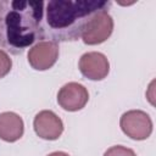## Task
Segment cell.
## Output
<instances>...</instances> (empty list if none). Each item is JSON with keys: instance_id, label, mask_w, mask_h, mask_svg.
<instances>
[{"instance_id": "3", "label": "cell", "mask_w": 156, "mask_h": 156, "mask_svg": "<svg viewBox=\"0 0 156 156\" xmlns=\"http://www.w3.org/2000/svg\"><path fill=\"white\" fill-rule=\"evenodd\" d=\"M113 21L107 10L96 13L87 26L82 38L85 44H99L106 40L112 33Z\"/></svg>"}, {"instance_id": "9", "label": "cell", "mask_w": 156, "mask_h": 156, "mask_svg": "<svg viewBox=\"0 0 156 156\" xmlns=\"http://www.w3.org/2000/svg\"><path fill=\"white\" fill-rule=\"evenodd\" d=\"M23 133L22 119L12 113L6 112L0 115V138L6 141H15Z\"/></svg>"}, {"instance_id": "12", "label": "cell", "mask_w": 156, "mask_h": 156, "mask_svg": "<svg viewBox=\"0 0 156 156\" xmlns=\"http://www.w3.org/2000/svg\"><path fill=\"white\" fill-rule=\"evenodd\" d=\"M49 156H68V155L65 154V152H54V154H51Z\"/></svg>"}, {"instance_id": "2", "label": "cell", "mask_w": 156, "mask_h": 156, "mask_svg": "<svg viewBox=\"0 0 156 156\" xmlns=\"http://www.w3.org/2000/svg\"><path fill=\"white\" fill-rule=\"evenodd\" d=\"M110 6L111 1L101 0H51L45 2L43 41L58 44L78 40L91 18Z\"/></svg>"}, {"instance_id": "11", "label": "cell", "mask_w": 156, "mask_h": 156, "mask_svg": "<svg viewBox=\"0 0 156 156\" xmlns=\"http://www.w3.org/2000/svg\"><path fill=\"white\" fill-rule=\"evenodd\" d=\"M11 68V60L9 56L0 51V78L4 77Z\"/></svg>"}, {"instance_id": "8", "label": "cell", "mask_w": 156, "mask_h": 156, "mask_svg": "<svg viewBox=\"0 0 156 156\" xmlns=\"http://www.w3.org/2000/svg\"><path fill=\"white\" fill-rule=\"evenodd\" d=\"M79 67L82 73L93 80L102 79L108 72V62L106 57L99 52L84 54L80 58Z\"/></svg>"}, {"instance_id": "5", "label": "cell", "mask_w": 156, "mask_h": 156, "mask_svg": "<svg viewBox=\"0 0 156 156\" xmlns=\"http://www.w3.org/2000/svg\"><path fill=\"white\" fill-rule=\"evenodd\" d=\"M88 100V93L85 88L77 83L66 84L58 93L57 101L58 104L68 111L80 110Z\"/></svg>"}, {"instance_id": "7", "label": "cell", "mask_w": 156, "mask_h": 156, "mask_svg": "<svg viewBox=\"0 0 156 156\" xmlns=\"http://www.w3.org/2000/svg\"><path fill=\"white\" fill-rule=\"evenodd\" d=\"M34 129L37 134L43 139H57L62 133L61 119L51 111H43L35 116Z\"/></svg>"}, {"instance_id": "6", "label": "cell", "mask_w": 156, "mask_h": 156, "mask_svg": "<svg viewBox=\"0 0 156 156\" xmlns=\"http://www.w3.org/2000/svg\"><path fill=\"white\" fill-rule=\"evenodd\" d=\"M57 58V46L50 41L38 43L29 52L28 61L35 69H48Z\"/></svg>"}, {"instance_id": "4", "label": "cell", "mask_w": 156, "mask_h": 156, "mask_svg": "<svg viewBox=\"0 0 156 156\" xmlns=\"http://www.w3.org/2000/svg\"><path fill=\"white\" fill-rule=\"evenodd\" d=\"M122 129L133 139H145L150 135L152 123L150 117L141 111H130L122 116L121 119Z\"/></svg>"}, {"instance_id": "10", "label": "cell", "mask_w": 156, "mask_h": 156, "mask_svg": "<svg viewBox=\"0 0 156 156\" xmlns=\"http://www.w3.org/2000/svg\"><path fill=\"white\" fill-rule=\"evenodd\" d=\"M104 156H135V154L130 149L115 146V147H111L108 151H106Z\"/></svg>"}, {"instance_id": "1", "label": "cell", "mask_w": 156, "mask_h": 156, "mask_svg": "<svg viewBox=\"0 0 156 156\" xmlns=\"http://www.w3.org/2000/svg\"><path fill=\"white\" fill-rule=\"evenodd\" d=\"M44 1L0 0V48L20 55L44 40Z\"/></svg>"}]
</instances>
